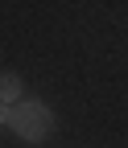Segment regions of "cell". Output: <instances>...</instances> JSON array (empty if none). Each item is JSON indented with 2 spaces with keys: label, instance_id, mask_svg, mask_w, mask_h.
<instances>
[{
  "label": "cell",
  "instance_id": "obj_1",
  "mask_svg": "<svg viewBox=\"0 0 128 148\" xmlns=\"http://www.w3.org/2000/svg\"><path fill=\"white\" fill-rule=\"evenodd\" d=\"M8 127H12L25 144H42V140L54 132V111H50L42 99H21V103L12 107V115H8Z\"/></svg>",
  "mask_w": 128,
  "mask_h": 148
},
{
  "label": "cell",
  "instance_id": "obj_2",
  "mask_svg": "<svg viewBox=\"0 0 128 148\" xmlns=\"http://www.w3.org/2000/svg\"><path fill=\"white\" fill-rule=\"evenodd\" d=\"M21 99H25V82H21V74H12V70H0V103L17 107Z\"/></svg>",
  "mask_w": 128,
  "mask_h": 148
},
{
  "label": "cell",
  "instance_id": "obj_3",
  "mask_svg": "<svg viewBox=\"0 0 128 148\" xmlns=\"http://www.w3.org/2000/svg\"><path fill=\"white\" fill-rule=\"evenodd\" d=\"M8 115H12V107H8V103H0V123H8Z\"/></svg>",
  "mask_w": 128,
  "mask_h": 148
}]
</instances>
